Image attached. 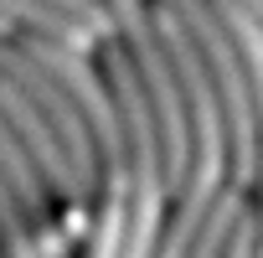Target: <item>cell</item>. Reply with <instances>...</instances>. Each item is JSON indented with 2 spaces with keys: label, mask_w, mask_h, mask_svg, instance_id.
I'll use <instances>...</instances> for the list:
<instances>
[{
  "label": "cell",
  "mask_w": 263,
  "mask_h": 258,
  "mask_svg": "<svg viewBox=\"0 0 263 258\" xmlns=\"http://www.w3.org/2000/svg\"><path fill=\"white\" fill-rule=\"evenodd\" d=\"M222 258H258V227H253V207H242V217L232 222Z\"/></svg>",
  "instance_id": "cell-5"
},
{
  "label": "cell",
  "mask_w": 263,
  "mask_h": 258,
  "mask_svg": "<svg viewBox=\"0 0 263 258\" xmlns=\"http://www.w3.org/2000/svg\"><path fill=\"white\" fill-rule=\"evenodd\" d=\"M0 258H42V248H36V237L26 227V212L11 196L6 181H0Z\"/></svg>",
  "instance_id": "cell-3"
},
{
  "label": "cell",
  "mask_w": 263,
  "mask_h": 258,
  "mask_svg": "<svg viewBox=\"0 0 263 258\" xmlns=\"http://www.w3.org/2000/svg\"><path fill=\"white\" fill-rule=\"evenodd\" d=\"M108 16H114V42L129 52L145 93H150V108H155V124H160V155H165V176H171V191L181 186L186 176V160H191V135H186V98H181V78H176V62L165 52V36L155 26V6L150 0H103Z\"/></svg>",
  "instance_id": "cell-1"
},
{
  "label": "cell",
  "mask_w": 263,
  "mask_h": 258,
  "mask_svg": "<svg viewBox=\"0 0 263 258\" xmlns=\"http://www.w3.org/2000/svg\"><path fill=\"white\" fill-rule=\"evenodd\" d=\"M16 42L78 98V108L88 114L93 124V140H98V155L103 150H124V119H119V103H114V88L108 78L93 67V52H78L57 36H42V31H16Z\"/></svg>",
  "instance_id": "cell-2"
},
{
  "label": "cell",
  "mask_w": 263,
  "mask_h": 258,
  "mask_svg": "<svg viewBox=\"0 0 263 258\" xmlns=\"http://www.w3.org/2000/svg\"><path fill=\"white\" fill-rule=\"evenodd\" d=\"M242 6H248V11H253V16L263 21V0H242Z\"/></svg>",
  "instance_id": "cell-6"
},
{
  "label": "cell",
  "mask_w": 263,
  "mask_h": 258,
  "mask_svg": "<svg viewBox=\"0 0 263 258\" xmlns=\"http://www.w3.org/2000/svg\"><path fill=\"white\" fill-rule=\"evenodd\" d=\"M57 11H67L72 21H83L98 42H114V16H108V6L103 0H52Z\"/></svg>",
  "instance_id": "cell-4"
}]
</instances>
